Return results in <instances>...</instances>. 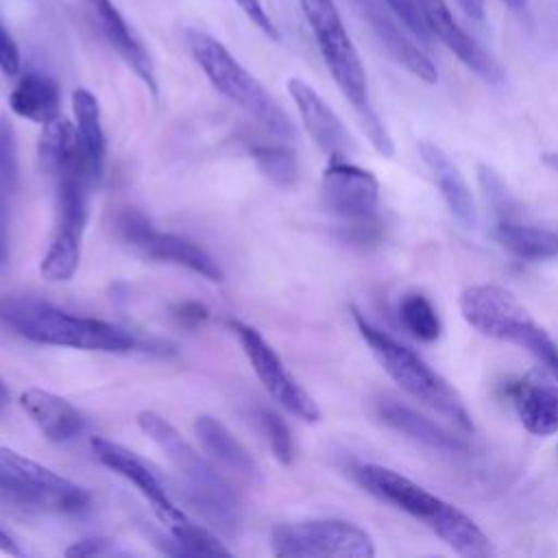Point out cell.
Masks as SVG:
<instances>
[{
    "mask_svg": "<svg viewBox=\"0 0 558 558\" xmlns=\"http://www.w3.org/2000/svg\"><path fill=\"white\" fill-rule=\"evenodd\" d=\"M355 480L379 501L390 504L414 521H421L456 554L469 558H484L493 554L488 536L466 512L399 471L381 464H362L355 471Z\"/></svg>",
    "mask_w": 558,
    "mask_h": 558,
    "instance_id": "6da1fadb",
    "label": "cell"
},
{
    "mask_svg": "<svg viewBox=\"0 0 558 558\" xmlns=\"http://www.w3.org/2000/svg\"><path fill=\"white\" fill-rule=\"evenodd\" d=\"M299 2L331 78L336 81L338 89L344 94V98L351 102V107L360 116L362 126L371 144L375 146V150L384 157H390L395 153L392 140L384 122L379 120L377 111L371 105L364 63L342 24L336 2L333 0H299Z\"/></svg>",
    "mask_w": 558,
    "mask_h": 558,
    "instance_id": "7a4b0ae2",
    "label": "cell"
},
{
    "mask_svg": "<svg viewBox=\"0 0 558 558\" xmlns=\"http://www.w3.org/2000/svg\"><path fill=\"white\" fill-rule=\"evenodd\" d=\"M0 323L17 336L54 347L126 353L135 340L107 320L74 316L33 296H0Z\"/></svg>",
    "mask_w": 558,
    "mask_h": 558,
    "instance_id": "3957f363",
    "label": "cell"
},
{
    "mask_svg": "<svg viewBox=\"0 0 558 558\" xmlns=\"http://www.w3.org/2000/svg\"><path fill=\"white\" fill-rule=\"evenodd\" d=\"M351 316L379 366L403 392H408L414 401L423 403L432 412L453 423L460 432H475L473 418L462 397L438 371H434L414 349L401 344L399 340L375 327L360 310L351 307Z\"/></svg>",
    "mask_w": 558,
    "mask_h": 558,
    "instance_id": "277c9868",
    "label": "cell"
},
{
    "mask_svg": "<svg viewBox=\"0 0 558 558\" xmlns=\"http://www.w3.org/2000/svg\"><path fill=\"white\" fill-rule=\"evenodd\" d=\"M187 48L209 78V83L240 109H244L259 126L283 142L296 140L294 122L272 98V94L211 35L190 28L185 33Z\"/></svg>",
    "mask_w": 558,
    "mask_h": 558,
    "instance_id": "5b68a950",
    "label": "cell"
},
{
    "mask_svg": "<svg viewBox=\"0 0 558 558\" xmlns=\"http://www.w3.org/2000/svg\"><path fill=\"white\" fill-rule=\"evenodd\" d=\"M460 314L480 333L523 347L558 379V344L510 290L495 283H473L460 294Z\"/></svg>",
    "mask_w": 558,
    "mask_h": 558,
    "instance_id": "8992f818",
    "label": "cell"
},
{
    "mask_svg": "<svg viewBox=\"0 0 558 558\" xmlns=\"http://www.w3.org/2000/svg\"><path fill=\"white\" fill-rule=\"evenodd\" d=\"M275 556L283 558H373L366 530L344 519H307L281 523L270 534Z\"/></svg>",
    "mask_w": 558,
    "mask_h": 558,
    "instance_id": "52a82bcc",
    "label": "cell"
},
{
    "mask_svg": "<svg viewBox=\"0 0 558 558\" xmlns=\"http://www.w3.org/2000/svg\"><path fill=\"white\" fill-rule=\"evenodd\" d=\"M116 233L124 244H129L133 251H137L148 259L183 266L209 281L222 279L220 266L214 262V257L205 248H201L187 238L157 231L146 220V216L135 209H124L118 214Z\"/></svg>",
    "mask_w": 558,
    "mask_h": 558,
    "instance_id": "ba28073f",
    "label": "cell"
},
{
    "mask_svg": "<svg viewBox=\"0 0 558 558\" xmlns=\"http://www.w3.org/2000/svg\"><path fill=\"white\" fill-rule=\"evenodd\" d=\"M323 207L351 229H371L379 209V183L371 170L331 159L320 179Z\"/></svg>",
    "mask_w": 558,
    "mask_h": 558,
    "instance_id": "9c48e42d",
    "label": "cell"
},
{
    "mask_svg": "<svg viewBox=\"0 0 558 558\" xmlns=\"http://www.w3.org/2000/svg\"><path fill=\"white\" fill-rule=\"evenodd\" d=\"M229 327L233 329L242 351L246 353L255 375L259 377L266 392L290 414L299 416L301 421L316 423L320 418V408L312 399V395L292 377V373L283 366L281 357L275 349L262 338V333L240 320H231Z\"/></svg>",
    "mask_w": 558,
    "mask_h": 558,
    "instance_id": "30bf717a",
    "label": "cell"
},
{
    "mask_svg": "<svg viewBox=\"0 0 558 558\" xmlns=\"http://www.w3.org/2000/svg\"><path fill=\"white\" fill-rule=\"evenodd\" d=\"M137 427L161 449L168 462L183 475L187 486L203 490H222L231 484L218 473V466L211 464L201 451H196L177 427L153 410L137 414Z\"/></svg>",
    "mask_w": 558,
    "mask_h": 558,
    "instance_id": "8fae6325",
    "label": "cell"
},
{
    "mask_svg": "<svg viewBox=\"0 0 558 558\" xmlns=\"http://www.w3.org/2000/svg\"><path fill=\"white\" fill-rule=\"evenodd\" d=\"M0 462L33 490L41 504V510L78 514L92 504V495L83 486L9 447H0Z\"/></svg>",
    "mask_w": 558,
    "mask_h": 558,
    "instance_id": "7c38bea8",
    "label": "cell"
},
{
    "mask_svg": "<svg viewBox=\"0 0 558 558\" xmlns=\"http://www.w3.org/2000/svg\"><path fill=\"white\" fill-rule=\"evenodd\" d=\"M288 92L301 116V122L314 144L329 155V159H344L353 148V137L340 116L327 105V100L303 78H290Z\"/></svg>",
    "mask_w": 558,
    "mask_h": 558,
    "instance_id": "4fadbf2b",
    "label": "cell"
},
{
    "mask_svg": "<svg viewBox=\"0 0 558 558\" xmlns=\"http://www.w3.org/2000/svg\"><path fill=\"white\" fill-rule=\"evenodd\" d=\"M92 449L100 464L131 482L153 506L161 523H170L183 514V510L170 499L166 486L159 482V477L150 471V466L144 464L135 453L124 449L122 445L107 440V438H92Z\"/></svg>",
    "mask_w": 558,
    "mask_h": 558,
    "instance_id": "5bb4252c",
    "label": "cell"
},
{
    "mask_svg": "<svg viewBox=\"0 0 558 558\" xmlns=\"http://www.w3.org/2000/svg\"><path fill=\"white\" fill-rule=\"evenodd\" d=\"M421 15L432 33L438 37L471 72L482 76L488 83L501 81V70L493 61V57L456 22L451 15L447 0H416Z\"/></svg>",
    "mask_w": 558,
    "mask_h": 558,
    "instance_id": "9a60e30c",
    "label": "cell"
},
{
    "mask_svg": "<svg viewBox=\"0 0 558 558\" xmlns=\"http://www.w3.org/2000/svg\"><path fill=\"white\" fill-rule=\"evenodd\" d=\"M377 416L397 434L405 436L408 440L429 449V451H438L442 456H469L471 453V445L445 429L442 425L434 423L432 418L423 416L421 412H416L414 408L405 405L399 399L392 397H381L377 401Z\"/></svg>",
    "mask_w": 558,
    "mask_h": 558,
    "instance_id": "2e32d148",
    "label": "cell"
},
{
    "mask_svg": "<svg viewBox=\"0 0 558 558\" xmlns=\"http://www.w3.org/2000/svg\"><path fill=\"white\" fill-rule=\"evenodd\" d=\"M357 9L362 15L368 20L373 33L386 48V52L403 65L412 76H416L423 83H436L438 81V70L432 63V59L403 33L399 26L401 22L390 15V9L381 7L379 0H355Z\"/></svg>",
    "mask_w": 558,
    "mask_h": 558,
    "instance_id": "e0dca14e",
    "label": "cell"
},
{
    "mask_svg": "<svg viewBox=\"0 0 558 558\" xmlns=\"http://www.w3.org/2000/svg\"><path fill=\"white\" fill-rule=\"evenodd\" d=\"M98 22V28L107 37V41L118 50V54L126 61V65L142 78V83L157 94V78L153 70L150 54L144 44L137 39L133 28L126 24L122 13L111 0H85Z\"/></svg>",
    "mask_w": 558,
    "mask_h": 558,
    "instance_id": "ac0fdd59",
    "label": "cell"
},
{
    "mask_svg": "<svg viewBox=\"0 0 558 558\" xmlns=\"http://www.w3.org/2000/svg\"><path fill=\"white\" fill-rule=\"evenodd\" d=\"M418 155L423 163L427 166L436 187L440 190L442 201L447 203L449 211L453 218L464 225L466 229H473L477 225V207L475 198L471 194V187L466 185L460 168L449 159V155L432 144V142H421L418 144Z\"/></svg>",
    "mask_w": 558,
    "mask_h": 558,
    "instance_id": "d6986e66",
    "label": "cell"
},
{
    "mask_svg": "<svg viewBox=\"0 0 558 558\" xmlns=\"http://www.w3.org/2000/svg\"><path fill=\"white\" fill-rule=\"evenodd\" d=\"M20 405L50 442H70L85 429L83 414L54 392L28 388L20 395Z\"/></svg>",
    "mask_w": 558,
    "mask_h": 558,
    "instance_id": "ffe728a7",
    "label": "cell"
},
{
    "mask_svg": "<svg viewBox=\"0 0 558 558\" xmlns=\"http://www.w3.org/2000/svg\"><path fill=\"white\" fill-rule=\"evenodd\" d=\"M514 405L523 427L536 436H549L558 432V379L554 375L536 377L527 375L517 381Z\"/></svg>",
    "mask_w": 558,
    "mask_h": 558,
    "instance_id": "44dd1931",
    "label": "cell"
},
{
    "mask_svg": "<svg viewBox=\"0 0 558 558\" xmlns=\"http://www.w3.org/2000/svg\"><path fill=\"white\" fill-rule=\"evenodd\" d=\"M37 157L39 168L54 181L74 172H85L76 126L61 116L44 124L37 142Z\"/></svg>",
    "mask_w": 558,
    "mask_h": 558,
    "instance_id": "7402d4cb",
    "label": "cell"
},
{
    "mask_svg": "<svg viewBox=\"0 0 558 558\" xmlns=\"http://www.w3.org/2000/svg\"><path fill=\"white\" fill-rule=\"evenodd\" d=\"M194 434H196L203 451L211 458V462L216 466H222V469L238 473L246 480H255L259 475L253 456L218 418H214L209 414L196 416Z\"/></svg>",
    "mask_w": 558,
    "mask_h": 558,
    "instance_id": "603a6c76",
    "label": "cell"
},
{
    "mask_svg": "<svg viewBox=\"0 0 558 558\" xmlns=\"http://www.w3.org/2000/svg\"><path fill=\"white\" fill-rule=\"evenodd\" d=\"M72 111H74V126L78 135L83 166L92 183H96L105 166V131L100 120V105L89 89L78 87L72 94Z\"/></svg>",
    "mask_w": 558,
    "mask_h": 558,
    "instance_id": "cb8c5ba5",
    "label": "cell"
},
{
    "mask_svg": "<svg viewBox=\"0 0 558 558\" xmlns=\"http://www.w3.org/2000/svg\"><path fill=\"white\" fill-rule=\"evenodd\" d=\"M9 107L15 116L37 124H48L59 118L61 92L54 78L44 72H26L20 76L9 96Z\"/></svg>",
    "mask_w": 558,
    "mask_h": 558,
    "instance_id": "d4e9b609",
    "label": "cell"
},
{
    "mask_svg": "<svg viewBox=\"0 0 558 558\" xmlns=\"http://www.w3.org/2000/svg\"><path fill=\"white\" fill-rule=\"evenodd\" d=\"M163 532H155V545L170 556H229L231 551L218 541V536L207 530L205 525L192 521L185 512L170 521L163 523Z\"/></svg>",
    "mask_w": 558,
    "mask_h": 558,
    "instance_id": "484cf974",
    "label": "cell"
},
{
    "mask_svg": "<svg viewBox=\"0 0 558 558\" xmlns=\"http://www.w3.org/2000/svg\"><path fill=\"white\" fill-rule=\"evenodd\" d=\"M495 240L525 262H547L558 259V231L521 225L510 220H497Z\"/></svg>",
    "mask_w": 558,
    "mask_h": 558,
    "instance_id": "4316f807",
    "label": "cell"
},
{
    "mask_svg": "<svg viewBox=\"0 0 558 558\" xmlns=\"http://www.w3.org/2000/svg\"><path fill=\"white\" fill-rule=\"evenodd\" d=\"M17 192V142L13 124L0 118V268L9 255V218Z\"/></svg>",
    "mask_w": 558,
    "mask_h": 558,
    "instance_id": "83f0119b",
    "label": "cell"
},
{
    "mask_svg": "<svg viewBox=\"0 0 558 558\" xmlns=\"http://www.w3.org/2000/svg\"><path fill=\"white\" fill-rule=\"evenodd\" d=\"M253 161L259 172L279 187H290L299 179V159L288 142L279 144H257L251 148Z\"/></svg>",
    "mask_w": 558,
    "mask_h": 558,
    "instance_id": "f1b7e54d",
    "label": "cell"
},
{
    "mask_svg": "<svg viewBox=\"0 0 558 558\" xmlns=\"http://www.w3.org/2000/svg\"><path fill=\"white\" fill-rule=\"evenodd\" d=\"M399 320L405 331H410L421 342H434L442 331L436 307L429 303L427 296L418 292L405 294L399 301Z\"/></svg>",
    "mask_w": 558,
    "mask_h": 558,
    "instance_id": "f546056e",
    "label": "cell"
},
{
    "mask_svg": "<svg viewBox=\"0 0 558 558\" xmlns=\"http://www.w3.org/2000/svg\"><path fill=\"white\" fill-rule=\"evenodd\" d=\"M477 181L484 194L486 205L497 220H510L514 216V198L508 192L499 172L488 163H477Z\"/></svg>",
    "mask_w": 558,
    "mask_h": 558,
    "instance_id": "4dcf8cb0",
    "label": "cell"
},
{
    "mask_svg": "<svg viewBox=\"0 0 558 558\" xmlns=\"http://www.w3.org/2000/svg\"><path fill=\"white\" fill-rule=\"evenodd\" d=\"M257 418H259V425H262V429L268 438V445H270L275 458L281 464H290L294 460V442H292V436H290V429H288L286 421L268 408H262L257 412Z\"/></svg>",
    "mask_w": 558,
    "mask_h": 558,
    "instance_id": "1f68e13d",
    "label": "cell"
},
{
    "mask_svg": "<svg viewBox=\"0 0 558 558\" xmlns=\"http://www.w3.org/2000/svg\"><path fill=\"white\" fill-rule=\"evenodd\" d=\"M0 504L15 510L35 512L41 510L39 499L33 495V490L20 482L2 462H0Z\"/></svg>",
    "mask_w": 558,
    "mask_h": 558,
    "instance_id": "d6a6232c",
    "label": "cell"
},
{
    "mask_svg": "<svg viewBox=\"0 0 558 558\" xmlns=\"http://www.w3.org/2000/svg\"><path fill=\"white\" fill-rule=\"evenodd\" d=\"M384 4L405 26V31H410L414 37H418L421 41L432 39V33H429L423 15H421V9H418L416 0H384Z\"/></svg>",
    "mask_w": 558,
    "mask_h": 558,
    "instance_id": "836d02e7",
    "label": "cell"
},
{
    "mask_svg": "<svg viewBox=\"0 0 558 558\" xmlns=\"http://www.w3.org/2000/svg\"><path fill=\"white\" fill-rule=\"evenodd\" d=\"M122 554L109 538H83L65 549L70 558H92V556H116Z\"/></svg>",
    "mask_w": 558,
    "mask_h": 558,
    "instance_id": "e575fe53",
    "label": "cell"
},
{
    "mask_svg": "<svg viewBox=\"0 0 558 558\" xmlns=\"http://www.w3.org/2000/svg\"><path fill=\"white\" fill-rule=\"evenodd\" d=\"M235 2L244 11V15L253 22V26H257L266 37L279 41V31H277L275 22L270 20V15L266 13L262 0H235Z\"/></svg>",
    "mask_w": 558,
    "mask_h": 558,
    "instance_id": "d590c367",
    "label": "cell"
},
{
    "mask_svg": "<svg viewBox=\"0 0 558 558\" xmlns=\"http://www.w3.org/2000/svg\"><path fill=\"white\" fill-rule=\"evenodd\" d=\"M20 65H22V59H20L17 44L13 41L11 33L0 20V72L4 76H15L20 72Z\"/></svg>",
    "mask_w": 558,
    "mask_h": 558,
    "instance_id": "8d00e7d4",
    "label": "cell"
},
{
    "mask_svg": "<svg viewBox=\"0 0 558 558\" xmlns=\"http://www.w3.org/2000/svg\"><path fill=\"white\" fill-rule=\"evenodd\" d=\"M174 318L187 327H194L207 318V307L196 301H183L174 307Z\"/></svg>",
    "mask_w": 558,
    "mask_h": 558,
    "instance_id": "74e56055",
    "label": "cell"
},
{
    "mask_svg": "<svg viewBox=\"0 0 558 558\" xmlns=\"http://www.w3.org/2000/svg\"><path fill=\"white\" fill-rule=\"evenodd\" d=\"M458 7L471 17V20H482L484 17V0H456Z\"/></svg>",
    "mask_w": 558,
    "mask_h": 558,
    "instance_id": "f35d334b",
    "label": "cell"
},
{
    "mask_svg": "<svg viewBox=\"0 0 558 558\" xmlns=\"http://www.w3.org/2000/svg\"><path fill=\"white\" fill-rule=\"evenodd\" d=\"M0 551H4V554H9V556H20V554H22V549L17 547V543L13 541V536H11L9 532H4L2 527H0Z\"/></svg>",
    "mask_w": 558,
    "mask_h": 558,
    "instance_id": "ab89813d",
    "label": "cell"
},
{
    "mask_svg": "<svg viewBox=\"0 0 558 558\" xmlns=\"http://www.w3.org/2000/svg\"><path fill=\"white\" fill-rule=\"evenodd\" d=\"M510 11H514V13H523V11H527V4H530V0H501Z\"/></svg>",
    "mask_w": 558,
    "mask_h": 558,
    "instance_id": "60d3db41",
    "label": "cell"
},
{
    "mask_svg": "<svg viewBox=\"0 0 558 558\" xmlns=\"http://www.w3.org/2000/svg\"><path fill=\"white\" fill-rule=\"evenodd\" d=\"M9 405V388L4 384V379L0 377V412Z\"/></svg>",
    "mask_w": 558,
    "mask_h": 558,
    "instance_id": "b9f144b4",
    "label": "cell"
}]
</instances>
